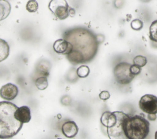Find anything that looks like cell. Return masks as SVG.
Returning <instances> with one entry per match:
<instances>
[{"label":"cell","mask_w":157,"mask_h":139,"mask_svg":"<svg viewBox=\"0 0 157 139\" xmlns=\"http://www.w3.org/2000/svg\"><path fill=\"white\" fill-rule=\"evenodd\" d=\"M53 48L56 53L66 55L71 51L72 45L64 39H59L54 42Z\"/></svg>","instance_id":"obj_9"},{"label":"cell","mask_w":157,"mask_h":139,"mask_svg":"<svg viewBox=\"0 0 157 139\" xmlns=\"http://www.w3.org/2000/svg\"><path fill=\"white\" fill-rule=\"evenodd\" d=\"M140 1H142V2H147L150 1L151 0H140Z\"/></svg>","instance_id":"obj_24"},{"label":"cell","mask_w":157,"mask_h":139,"mask_svg":"<svg viewBox=\"0 0 157 139\" xmlns=\"http://www.w3.org/2000/svg\"><path fill=\"white\" fill-rule=\"evenodd\" d=\"M61 132L66 137L71 138L76 136L78 132V127L74 121H67L62 125Z\"/></svg>","instance_id":"obj_10"},{"label":"cell","mask_w":157,"mask_h":139,"mask_svg":"<svg viewBox=\"0 0 157 139\" xmlns=\"http://www.w3.org/2000/svg\"><path fill=\"white\" fill-rule=\"evenodd\" d=\"M117 116L115 123L107 128L108 136L110 138H126L123 132V122L128 115L122 111H115Z\"/></svg>","instance_id":"obj_5"},{"label":"cell","mask_w":157,"mask_h":139,"mask_svg":"<svg viewBox=\"0 0 157 139\" xmlns=\"http://www.w3.org/2000/svg\"><path fill=\"white\" fill-rule=\"evenodd\" d=\"M130 70L131 73L136 76L139 75L141 72V67L136 64H131Z\"/></svg>","instance_id":"obj_21"},{"label":"cell","mask_w":157,"mask_h":139,"mask_svg":"<svg viewBox=\"0 0 157 139\" xmlns=\"http://www.w3.org/2000/svg\"><path fill=\"white\" fill-rule=\"evenodd\" d=\"M35 85L37 89L44 90L48 86V80L46 76H41L37 78L35 81Z\"/></svg>","instance_id":"obj_16"},{"label":"cell","mask_w":157,"mask_h":139,"mask_svg":"<svg viewBox=\"0 0 157 139\" xmlns=\"http://www.w3.org/2000/svg\"><path fill=\"white\" fill-rule=\"evenodd\" d=\"M39 8V4L36 0H29L26 5V10L31 13L36 12Z\"/></svg>","instance_id":"obj_18"},{"label":"cell","mask_w":157,"mask_h":139,"mask_svg":"<svg viewBox=\"0 0 157 139\" xmlns=\"http://www.w3.org/2000/svg\"><path fill=\"white\" fill-rule=\"evenodd\" d=\"M9 51L10 48L8 43L6 40L0 39V62L7 58Z\"/></svg>","instance_id":"obj_14"},{"label":"cell","mask_w":157,"mask_h":139,"mask_svg":"<svg viewBox=\"0 0 157 139\" xmlns=\"http://www.w3.org/2000/svg\"><path fill=\"white\" fill-rule=\"evenodd\" d=\"M100 120L101 124L104 126L106 127L107 128L110 127L115 123L117 120V116L115 111L110 112L107 111L102 113Z\"/></svg>","instance_id":"obj_12"},{"label":"cell","mask_w":157,"mask_h":139,"mask_svg":"<svg viewBox=\"0 0 157 139\" xmlns=\"http://www.w3.org/2000/svg\"><path fill=\"white\" fill-rule=\"evenodd\" d=\"M150 131V123L140 115L128 116L123 122V132L126 138L144 139Z\"/></svg>","instance_id":"obj_3"},{"label":"cell","mask_w":157,"mask_h":139,"mask_svg":"<svg viewBox=\"0 0 157 139\" xmlns=\"http://www.w3.org/2000/svg\"><path fill=\"white\" fill-rule=\"evenodd\" d=\"M18 94V87L11 83L4 85L0 89L1 97L6 100H12L14 99L17 96Z\"/></svg>","instance_id":"obj_8"},{"label":"cell","mask_w":157,"mask_h":139,"mask_svg":"<svg viewBox=\"0 0 157 139\" xmlns=\"http://www.w3.org/2000/svg\"><path fill=\"white\" fill-rule=\"evenodd\" d=\"M110 95L108 91H102L99 94V98L102 100H106L109 99L110 98Z\"/></svg>","instance_id":"obj_22"},{"label":"cell","mask_w":157,"mask_h":139,"mask_svg":"<svg viewBox=\"0 0 157 139\" xmlns=\"http://www.w3.org/2000/svg\"><path fill=\"white\" fill-rule=\"evenodd\" d=\"M70 8L66 0H51L48 4L50 10L61 20L68 17Z\"/></svg>","instance_id":"obj_6"},{"label":"cell","mask_w":157,"mask_h":139,"mask_svg":"<svg viewBox=\"0 0 157 139\" xmlns=\"http://www.w3.org/2000/svg\"><path fill=\"white\" fill-rule=\"evenodd\" d=\"M63 39L72 45V50L66 58L74 65L88 63L97 54L99 41L97 36L90 29L76 27L67 29L63 33Z\"/></svg>","instance_id":"obj_1"},{"label":"cell","mask_w":157,"mask_h":139,"mask_svg":"<svg viewBox=\"0 0 157 139\" xmlns=\"http://www.w3.org/2000/svg\"><path fill=\"white\" fill-rule=\"evenodd\" d=\"M17 108L10 102H0V138H12L21 129L23 123L15 116Z\"/></svg>","instance_id":"obj_2"},{"label":"cell","mask_w":157,"mask_h":139,"mask_svg":"<svg viewBox=\"0 0 157 139\" xmlns=\"http://www.w3.org/2000/svg\"><path fill=\"white\" fill-rule=\"evenodd\" d=\"M155 139H157V131H156V132H155Z\"/></svg>","instance_id":"obj_25"},{"label":"cell","mask_w":157,"mask_h":139,"mask_svg":"<svg viewBox=\"0 0 157 139\" xmlns=\"http://www.w3.org/2000/svg\"><path fill=\"white\" fill-rule=\"evenodd\" d=\"M131 64L126 62L118 63L113 69V75L117 82L121 85L130 83L134 78L130 70Z\"/></svg>","instance_id":"obj_4"},{"label":"cell","mask_w":157,"mask_h":139,"mask_svg":"<svg viewBox=\"0 0 157 139\" xmlns=\"http://www.w3.org/2000/svg\"><path fill=\"white\" fill-rule=\"evenodd\" d=\"M90 69L87 66L82 65L78 67L76 70L77 75L80 78H86L90 74Z\"/></svg>","instance_id":"obj_17"},{"label":"cell","mask_w":157,"mask_h":139,"mask_svg":"<svg viewBox=\"0 0 157 139\" xmlns=\"http://www.w3.org/2000/svg\"><path fill=\"white\" fill-rule=\"evenodd\" d=\"M11 11V6L7 0H0V21L6 19Z\"/></svg>","instance_id":"obj_13"},{"label":"cell","mask_w":157,"mask_h":139,"mask_svg":"<svg viewBox=\"0 0 157 139\" xmlns=\"http://www.w3.org/2000/svg\"><path fill=\"white\" fill-rule=\"evenodd\" d=\"M139 106L140 110L147 114L157 113V97L147 94L143 96L139 102Z\"/></svg>","instance_id":"obj_7"},{"label":"cell","mask_w":157,"mask_h":139,"mask_svg":"<svg viewBox=\"0 0 157 139\" xmlns=\"http://www.w3.org/2000/svg\"><path fill=\"white\" fill-rule=\"evenodd\" d=\"M134 64L137 65L141 67L145 66L147 63V59L145 56L142 55H137L133 59Z\"/></svg>","instance_id":"obj_19"},{"label":"cell","mask_w":157,"mask_h":139,"mask_svg":"<svg viewBox=\"0 0 157 139\" xmlns=\"http://www.w3.org/2000/svg\"><path fill=\"white\" fill-rule=\"evenodd\" d=\"M149 37L151 40L157 43V20H154L149 28Z\"/></svg>","instance_id":"obj_15"},{"label":"cell","mask_w":157,"mask_h":139,"mask_svg":"<svg viewBox=\"0 0 157 139\" xmlns=\"http://www.w3.org/2000/svg\"><path fill=\"white\" fill-rule=\"evenodd\" d=\"M17 119L22 123H28L31 119V111L28 106H21L18 107L15 113Z\"/></svg>","instance_id":"obj_11"},{"label":"cell","mask_w":157,"mask_h":139,"mask_svg":"<svg viewBox=\"0 0 157 139\" xmlns=\"http://www.w3.org/2000/svg\"><path fill=\"white\" fill-rule=\"evenodd\" d=\"M143 26L144 24L142 21H141L139 19H134L131 23V28L136 31L140 30L143 28Z\"/></svg>","instance_id":"obj_20"},{"label":"cell","mask_w":157,"mask_h":139,"mask_svg":"<svg viewBox=\"0 0 157 139\" xmlns=\"http://www.w3.org/2000/svg\"><path fill=\"white\" fill-rule=\"evenodd\" d=\"M148 119L150 121H155L156 119V114H148Z\"/></svg>","instance_id":"obj_23"}]
</instances>
